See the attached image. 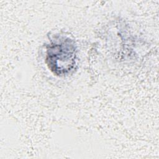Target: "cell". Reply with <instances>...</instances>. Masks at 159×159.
I'll list each match as a JSON object with an SVG mask.
<instances>
[{
  "label": "cell",
  "instance_id": "obj_1",
  "mask_svg": "<svg viewBox=\"0 0 159 159\" xmlns=\"http://www.w3.org/2000/svg\"><path fill=\"white\" fill-rule=\"evenodd\" d=\"M45 63L55 75L70 74L76 63L77 47L75 40L67 36H54L47 45Z\"/></svg>",
  "mask_w": 159,
  "mask_h": 159
}]
</instances>
